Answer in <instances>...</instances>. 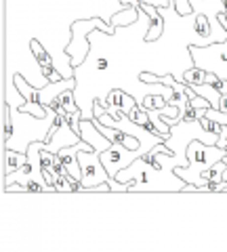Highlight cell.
<instances>
[{
  "label": "cell",
  "instance_id": "cell-1",
  "mask_svg": "<svg viewBox=\"0 0 227 252\" xmlns=\"http://www.w3.org/2000/svg\"><path fill=\"white\" fill-rule=\"evenodd\" d=\"M93 30H99L103 34H114L116 26L112 23H105L101 17H89V19H78L72 23V40L65 46V53L69 55V65L78 67L87 61V55L91 51V40H89V34Z\"/></svg>",
  "mask_w": 227,
  "mask_h": 252
},
{
  "label": "cell",
  "instance_id": "cell-2",
  "mask_svg": "<svg viewBox=\"0 0 227 252\" xmlns=\"http://www.w3.org/2000/svg\"><path fill=\"white\" fill-rule=\"evenodd\" d=\"M185 154H187V162L190 164H187V166H177L175 172L183 181H187V183H194L195 177H198L204 168L225 160L227 152L219 145H210V143H204V141H200V139H194L192 143L187 145Z\"/></svg>",
  "mask_w": 227,
  "mask_h": 252
},
{
  "label": "cell",
  "instance_id": "cell-3",
  "mask_svg": "<svg viewBox=\"0 0 227 252\" xmlns=\"http://www.w3.org/2000/svg\"><path fill=\"white\" fill-rule=\"evenodd\" d=\"M221 26L227 30V17L225 13L219 15ZM194 65H198L206 72H213L217 76H221L227 80V38L221 42H210V44H202V46H192L190 49Z\"/></svg>",
  "mask_w": 227,
  "mask_h": 252
},
{
  "label": "cell",
  "instance_id": "cell-4",
  "mask_svg": "<svg viewBox=\"0 0 227 252\" xmlns=\"http://www.w3.org/2000/svg\"><path fill=\"white\" fill-rule=\"evenodd\" d=\"M78 160H80V168H82V181H80L82 191L109 181V172L105 170L97 149H80L78 152Z\"/></svg>",
  "mask_w": 227,
  "mask_h": 252
},
{
  "label": "cell",
  "instance_id": "cell-5",
  "mask_svg": "<svg viewBox=\"0 0 227 252\" xmlns=\"http://www.w3.org/2000/svg\"><path fill=\"white\" fill-rule=\"evenodd\" d=\"M99 156H101V162H103L105 170L109 172V177H116L122 168L130 166V164L143 154H141V149H130V147L122 145V143H112Z\"/></svg>",
  "mask_w": 227,
  "mask_h": 252
},
{
  "label": "cell",
  "instance_id": "cell-6",
  "mask_svg": "<svg viewBox=\"0 0 227 252\" xmlns=\"http://www.w3.org/2000/svg\"><path fill=\"white\" fill-rule=\"evenodd\" d=\"M30 49H32L34 57H36V61H38V65H40V72H42V76L46 78V82H59V80H64L65 76L61 74L57 67H55L51 53L44 51V46L38 42L36 38H32V40H30Z\"/></svg>",
  "mask_w": 227,
  "mask_h": 252
},
{
  "label": "cell",
  "instance_id": "cell-7",
  "mask_svg": "<svg viewBox=\"0 0 227 252\" xmlns=\"http://www.w3.org/2000/svg\"><path fill=\"white\" fill-rule=\"evenodd\" d=\"M137 6L147 15V17H150V21H147L145 40H147V42H156V40H158V38L164 34V28H166V21H164V13L160 11V6H154V4H147V2H139Z\"/></svg>",
  "mask_w": 227,
  "mask_h": 252
},
{
  "label": "cell",
  "instance_id": "cell-8",
  "mask_svg": "<svg viewBox=\"0 0 227 252\" xmlns=\"http://www.w3.org/2000/svg\"><path fill=\"white\" fill-rule=\"evenodd\" d=\"M78 132H80V137L87 141V143H91L93 147L97 149V152H105V149L112 145V141H109L103 132H101L97 128V122H95V118H82V122H80V128H78Z\"/></svg>",
  "mask_w": 227,
  "mask_h": 252
},
{
  "label": "cell",
  "instance_id": "cell-9",
  "mask_svg": "<svg viewBox=\"0 0 227 252\" xmlns=\"http://www.w3.org/2000/svg\"><path fill=\"white\" fill-rule=\"evenodd\" d=\"M105 99H107L109 105H114L116 109H120V112H124V114H130L132 109L139 105V101H135V97H130L129 93H124L120 89H112L107 93Z\"/></svg>",
  "mask_w": 227,
  "mask_h": 252
},
{
  "label": "cell",
  "instance_id": "cell-10",
  "mask_svg": "<svg viewBox=\"0 0 227 252\" xmlns=\"http://www.w3.org/2000/svg\"><path fill=\"white\" fill-rule=\"evenodd\" d=\"M28 164V152H17V149L4 147V164H2V175H11V172L23 168Z\"/></svg>",
  "mask_w": 227,
  "mask_h": 252
},
{
  "label": "cell",
  "instance_id": "cell-11",
  "mask_svg": "<svg viewBox=\"0 0 227 252\" xmlns=\"http://www.w3.org/2000/svg\"><path fill=\"white\" fill-rule=\"evenodd\" d=\"M206 76H208L206 69H202V67H198V65H192V67L183 69L181 82L190 84V86H194V84H204V82H206Z\"/></svg>",
  "mask_w": 227,
  "mask_h": 252
},
{
  "label": "cell",
  "instance_id": "cell-12",
  "mask_svg": "<svg viewBox=\"0 0 227 252\" xmlns=\"http://www.w3.org/2000/svg\"><path fill=\"white\" fill-rule=\"evenodd\" d=\"M139 105H143L145 109H164L168 105V101H166V94H154V93H150V94H145L143 101H141Z\"/></svg>",
  "mask_w": 227,
  "mask_h": 252
},
{
  "label": "cell",
  "instance_id": "cell-13",
  "mask_svg": "<svg viewBox=\"0 0 227 252\" xmlns=\"http://www.w3.org/2000/svg\"><path fill=\"white\" fill-rule=\"evenodd\" d=\"M74 181L76 179H72L69 175H61V177H57L55 179V191H61V193H72L74 191Z\"/></svg>",
  "mask_w": 227,
  "mask_h": 252
},
{
  "label": "cell",
  "instance_id": "cell-14",
  "mask_svg": "<svg viewBox=\"0 0 227 252\" xmlns=\"http://www.w3.org/2000/svg\"><path fill=\"white\" fill-rule=\"evenodd\" d=\"M124 6H137L139 2H147V4H154V6H160V9H168L173 4V0H120Z\"/></svg>",
  "mask_w": 227,
  "mask_h": 252
},
{
  "label": "cell",
  "instance_id": "cell-15",
  "mask_svg": "<svg viewBox=\"0 0 227 252\" xmlns=\"http://www.w3.org/2000/svg\"><path fill=\"white\" fill-rule=\"evenodd\" d=\"M173 6H175V11L181 15V17H190V15L194 13L192 0H173Z\"/></svg>",
  "mask_w": 227,
  "mask_h": 252
},
{
  "label": "cell",
  "instance_id": "cell-16",
  "mask_svg": "<svg viewBox=\"0 0 227 252\" xmlns=\"http://www.w3.org/2000/svg\"><path fill=\"white\" fill-rule=\"evenodd\" d=\"M219 147H223L227 152V126H221V135H219V141H217ZM225 164H227V154H225Z\"/></svg>",
  "mask_w": 227,
  "mask_h": 252
},
{
  "label": "cell",
  "instance_id": "cell-17",
  "mask_svg": "<svg viewBox=\"0 0 227 252\" xmlns=\"http://www.w3.org/2000/svg\"><path fill=\"white\" fill-rule=\"evenodd\" d=\"M95 67L103 72V69H107V67H109V59H107V57H97V61H95Z\"/></svg>",
  "mask_w": 227,
  "mask_h": 252
},
{
  "label": "cell",
  "instance_id": "cell-18",
  "mask_svg": "<svg viewBox=\"0 0 227 252\" xmlns=\"http://www.w3.org/2000/svg\"><path fill=\"white\" fill-rule=\"evenodd\" d=\"M223 9H225V11H223V13H225V15H227V0H223Z\"/></svg>",
  "mask_w": 227,
  "mask_h": 252
}]
</instances>
